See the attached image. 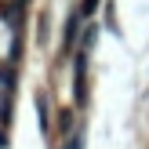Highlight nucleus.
Instances as JSON below:
<instances>
[{
  "label": "nucleus",
  "instance_id": "1",
  "mask_svg": "<svg viewBox=\"0 0 149 149\" xmlns=\"http://www.w3.org/2000/svg\"><path fill=\"white\" fill-rule=\"evenodd\" d=\"M36 124H40V131L47 135V98H44V95H36Z\"/></svg>",
  "mask_w": 149,
  "mask_h": 149
},
{
  "label": "nucleus",
  "instance_id": "2",
  "mask_svg": "<svg viewBox=\"0 0 149 149\" xmlns=\"http://www.w3.org/2000/svg\"><path fill=\"white\" fill-rule=\"evenodd\" d=\"M77 26H80V11L69 15V22H65V47H73V36H77Z\"/></svg>",
  "mask_w": 149,
  "mask_h": 149
},
{
  "label": "nucleus",
  "instance_id": "3",
  "mask_svg": "<svg viewBox=\"0 0 149 149\" xmlns=\"http://www.w3.org/2000/svg\"><path fill=\"white\" fill-rule=\"evenodd\" d=\"M65 149H84V135H80V131H73L69 142H65Z\"/></svg>",
  "mask_w": 149,
  "mask_h": 149
}]
</instances>
